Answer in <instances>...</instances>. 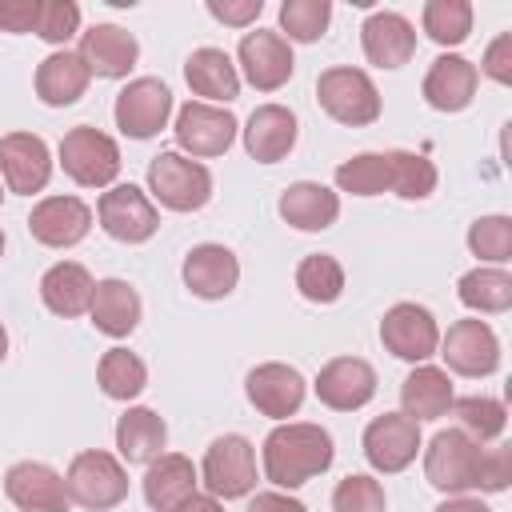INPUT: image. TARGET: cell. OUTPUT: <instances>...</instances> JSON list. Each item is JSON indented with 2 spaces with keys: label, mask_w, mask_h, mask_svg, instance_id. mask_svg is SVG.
Listing matches in <instances>:
<instances>
[{
  "label": "cell",
  "mask_w": 512,
  "mask_h": 512,
  "mask_svg": "<svg viewBox=\"0 0 512 512\" xmlns=\"http://www.w3.org/2000/svg\"><path fill=\"white\" fill-rule=\"evenodd\" d=\"M296 288H300V296L312 300V304H332V300H340V292H344V268H340V260L328 256V252L304 256L300 268H296Z\"/></svg>",
  "instance_id": "8d00e7d4"
},
{
  "label": "cell",
  "mask_w": 512,
  "mask_h": 512,
  "mask_svg": "<svg viewBox=\"0 0 512 512\" xmlns=\"http://www.w3.org/2000/svg\"><path fill=\"white\" fill-rule=\"evenodd\" d=\"M316 396L332 412H356L376 396V368L360 356H336L316 372Z\"/></svg>",
  "instance_id": "2e32d148"
},
{
  "label": "cell",
  "mask_w": 512,
  "mask_h": 512,
  "mask_svg": "<svg viewBox=\"0 0 512 512\" xmlns=\"http://www.w3.org/2000/svg\"><path fill=\"white\" fill-rule=\"evenodd\" d=\"M176 512H224V504L216 496H208V492H192Z\"/></svg>",
  "instance_id": "681fc988"
},
{
  "label": "cell",
  "mask_w": 512,
  "mask_h": 512,
  "mask_svg": "<svg viewBox=\"0 0 512 512\" xmlns=\"http://www.w3.org/2000/svg\"><path fill=\"white\" fill-rule=\"evenodd\" d=\"M332 512H384V484L364 472L344 476L332 492Z\"/></svg>",
  "instance_id": "b9f144b4"
},
{
  "label": "cell",
  "mask_w": 512,
  "mask_h": 512,
  "mask_svg": "<svg viewBox=\"0 0 512 512\" xmlns=\"http://www.w3.org/2000/svg\"><path fill=\"white\" fill-rule=\"evenodd\" d=\"M60 168L80 188H112V180L120 176V148L92 124H76L60 140Z\"/></svg>",
  "instance_id": "8992f818"
},
{
  "label": "cell",
  "mask_w": 512,
  "mask_h": 512,
  "mask_svg": "<svg viewBox=\"0 0 512 512\" xmlns=\"http://www.w3.org/2000/svg\"><path fill=\"white\" fill-rule=\"evenodd\" d=\"M316 100L332 120H340L348 128H364V124L380 120V92H376L372 76L360 72V68H328V72H320Z\"/></svg>",
  "instance_id": "5b68a950"
},
{
  "label": "cell",
  "mask_w": 512,
  "mask_h": 512,
  "mask_svg": "<svg viewBox=\"0 0 512 512\" xmlns=\"http://www.w3.org/2000/svg\"><path fill=\"white\" fill-rule=\"evenodd\" d=\"M436 164L420 152H404L392 148L388 152V192H396L400 200H428L436 192Z\"/></svg>",
  "instance_id": "836d02e7"
},
{
  "label": "cell",
  "mask_w": 512,
  "mask_h": 512,
  "mask_svg": "<svg viewBox=\"0 0 512 512\" xmlns=\"http://www.w3.org/2000/svg\"><path fill=\"white\" fill-rule=\"evenodd\" d=\"M0 180L8 192L32 196L44 192V184L52 180V152L40 136L32 132H8L0 136Z\"/></svg>",
  "instance_id": "9a60e30c"
},
{
  "label": "cell",
  "mask_w": 512,
  "mask_h": 512,
  "mask_svg": "<svg viewBox=\"0 0 512 512\" xmlns=\"http://www.w3.org/2000/svg\"><path fill=\"white\" fill-rule=\"evenodd\" d=\"M184 80L204 104H228L240 96V72L224 48H196L184 60Z\"/></svg>",
  "instance_id": "484cf974"
},
{
  "label": "cell",
  "mask_w": 512,
  "mask_h": 512,
  "mask_svg": "<svg viewBox=\"0 0 512 512\" xmlns=\"http://www.w3.org/2000/svg\"><path fill=\"white\" fill-rule=\"evenodd\" d=\"M88 80H92V72L84 68L80 52L56 48V52L44 56L40 68H36V96H40L48 108H68V104H76V100L88 92Z\"/></svg>",
  "instance_id": "83f0119b"
},
{
  "label": "cell",
  "mask_w": 512,
  "mask_h": 512,
  "mask_svg": "<svg viewBox=\"0 0 512 512\" xmlns=\"http://www.w3.org/2000/svg\"><path fill=\"white\" fill-rule=\"evenodd\" d=\"M88 228H92V208L80 196H44L28 216V232L44 248H72L88 236Z\"/></svg>",
  "instance_id": "d6986e66"
},
{
  "label": "cell",
  "mask_w": 512,
  "mask_h": 512,
  "mask_svg": "<svg viewBox=\"0 0 512 512\" xmlns=\"http://www.w3.org/2000/svg\"><path fill=\"white\" fill-rule=\"evenodd\" d=\"M236 60H240V72L244 80L256 88V92H276L292 80V44L280 36V32H268V28H256V32H244L240 36V48H236Z\"/></svg>",
  "instance_id": "4fadbf2b"
},
{
  "label": "cell",
  "mask_w": 512,
  "mask_h": 512,
  "mask_svg": "<svg viewBox=\"0 0 512 512\" xmlns=\"http://www.w3.org/2000/svg\"><path fill=\"white\" fill-rule=\"evenodd\" d=\"M112 116H116V128L132 140H148L156 136L160 128H168V116H172V92L164 80L156 76H140V80H128L112 104Z\"/></svg>",
  "instance_id": "30bf717a"
},
{
  "label": "cell",
  "mask_w": 512,
  "mask_h": 512,
  "mask_svg": "<svg viewBox=\"0 0 512 512\" xmlns=\"http://www.w3.org/2000/svg\"><path fill=\"white\" fill-rule=\"evenodd\" d=\"M456 376H492L500 368V340L488 320H456L436 348Z\"/></svg>",
  "instance_id": "7c38bea8"
},
{
  "label": "cell",
  "mask_w": 512,
  "mask_h": 512,
  "mask_svg": "<svg viewBox=\"0 0 512 512\" xmlns=\"http://www.w3.org/2000/svg\"><path fill=\"white\" fill-rule=\"evenodd\" d=\"M0 256H4V232H0Z\"/></svg>",
  "instance_id": "f5cc1de1"
},
{
  "label": "cell",
  "mask_w": 512,
  "mask_h": 512,
  "mask_svg": "<svg viewBox=\"0 0 512 512\" xmlns=\"http://www.w3.org/2000/svg\"><path fill=\"white\" fill-rule=\"evenodd\" d=\"M96 380H100V388H104L108 400H132V396L144 392L148 368H144V360H140L136 352H128V348H108V352L100 356V364H96Z\"/></svg>",
  "instance_id": "e575fe53"
},
{
  "label": "cell",
  "mask_w": 512,
  "mask_h": 512,
  "mask_svg": "<svg viewBox=\"0 0 512 512\" xmlns=\"http://www.w3.org/2000/svg\"><path fill=\"white\" fill-rule=\"evenodd\" d=\"M300 124L296 112L284 104H260L244 124V152L260 164H276L296 148Z\"/></svg>",
  "instance_id": "7402d4cb"
},
{
  "label": "cell",
  "mask_w": 512,
  "mask_h": 512,
  "mask_svg": "<svg viewBox=\"0 0 512 512\" xmlns=\"http://www.w3.org/2000/svg\"><path fill=\"white\" fill-rule=\"evenodd\" d=\"M452 400H456L452 380L436 364H416L400 384V412L416 424L420 420H440L452 408Z\"/></svg>",
  "instance_id": "4316f807"
},
{
  "label": "cell",
  "mask_w": 512,
  "mask_h": 512,
  "mask_svg": "<svg viewBox=\"0 0 512 512\" xmlns=\"http://www.w3.org/2000/svg\"><path fill=\"white\" fill-rule=\"evenodd\" d=\"M416 452H420V424L408 420L404 412H384L364 428V460L384 476L404 472L416 460Z\"/></svg>",
  "instance_id": "5bb4252c"
},
{
  "label": "cell",
  "mask_w": 512,
  "mask_h": 512,
  "mask_svg": "<svg viewBox=\"0 0 512 512\" xmlns=\"http://www.w3.org/2000/svg\"><path fill=\"white\" fill-rule=\"evenodd\" d=\"M176 144L180 156L188 160H208V156H224L236 140V116L220 104H204V100H188L176 112Z\"/></svg>",
  "instance_id": "ba28073f"
},
{
  "label": "cell",
  "mask_w": 512,
  "mask_h": 512,
  "mask_svg": "<svg viewBox=\"0 0 512 512\" xmlns=\"http://www.w3.org/2000/svg\"><path fill=\"white\" fill-rule=\"evenodd\" d=\"M80 32V8L72 0H40V20H36V36L44 44H68Z\"/></svg>",
  "instance_id": "7bdbcfd3"
},
{
  "label": "cell",
  "mask_w": 512,
  "mask_h": 512,
  "mask_svg": "<svg viewBox=\"0 0 512 512\" xmlns=\"http://www.w3.org/2000/svg\"><path fill=\"white\" fill-rule=\"evenodd\" d=\"M0 200H4V184H0Z\"/></svg>",
  "instance_id": "db71d44e"
},
{
  "label": "cell",
  "mask_w": 512,
  "mask_h": 512,
  "mask_svg": "<svg viewBox=\"0 0 512 512\" xmlns=\"http://www.w3.org/2000/svg\"><path fill=\"white\" fill-rule=\"evenodd\" d=\"M456 296L464 308L480 312V316H496L512 308V276L504 268H472L460 276Z\"/></svg>",
  "instance_id": "d6a6232c"
},
{
  "label": "cell",
  "mask_w": 512,
  "mask_h": 512,
  "mask_svg": "<svg viewBox=\"0 0 512 512\" xmlns=\"http://www.w3.org/2000/svg\"><path fill=\"white\" fill-rule=\"evenodd\" d=\"M452 412H456L460 428L476 444H488V440H496L508 428V408L496 396H476V392L472 396H460V400H452Z\"/></svg>",
  "instance_id": "74e56055"
},
{
  "label": "cell",
  "mask_w": 512,
  "mask_h": 512,
  "mask_svg": "<svg viewBox=\"0 0 512 512\" xmlns=\"http://www.w3.org/2000/svg\"><path fill=\"white\" fill-rule=\"evenodd\" d=\"M244 392H248V404H252L260 416L288 420V416H296L300 404H304V376H300L292 364L268 360V364H256V368L248 372Z\"/></svg>",
  "instance_id": "e0dca14e"
},
{
  "label": "cell",
  "mask_w": 512,
  "mask_h": 512,
  "mask_svg": "<svg viewBox=\"0 0 512 512\" xmlns=\"http://www.w3.org/2000/svg\"><path fill=\"white\" fill-rule=\"evenodd\" d=\"M200 484V472L180 452H160L144 472V500L156 512H176Z\"/></svg>",
  "instance_id": "d4e9b609"
},
{
  "label": "cell",
  "mask_w": 512,
  "mask_h": 512,
  "mask_svg": "<svg viewBox=\"0 0 512 512\" xmlns=\"http://www.w3.org/2000/svg\"><path fill=\"white\" fill-rule=\"evenodd\" d=\"M88 316H92L96 332L120 340V336L136 332V324H140V296H136V288H132L128 280H116V276L96 280Z\"/></svg>",
  "instance_id": "f546056e"
},
{
  "label": "cell",
  "mask_w": 512,
  "mask_h": 512,
  "mask_svg": "<svg viewBox=\"0 0 512 512\" xmlns=\"http://www.w3.org/2000/svg\"><path fill=\"white\" fill-rule=\"evenodd\" d=\"M240 280V260L224 244H196L184 256V284L200 300H224Z\"/></svg>",
  "instance_id": "cb8c5ba5"
},
{
  "label": "cell",
  "mask_w": 512,
  "mask_h": 512,
  "mask_svg": "<svg viewBox=\"0 0 512 512\" xmlns=\"http://www.w3.org/2000/svg\"><path fill=\"white\" fill-rule=\"evenodd\" d=\"M148 192L168 212H196L212 200V172L180 152H160L148 164Z\"/></svg>",
  "instance_id": "277c9868"
},
{
  "label": "cell",
  "mask_w": 512,
  "mask_h": 512,
  "mask_svg": "<svg viewBox=\"0 0 512 512\" xmlns=\"http://www.w3.org/2000/svg\"><path fill=\"white\" fill-rule=\"evenodd\" d=\"M4 492L20 512H68V488L64 476L40 460H20L4 472Z\"/></svg>",
  "instance_id": "ac0fdd59"
},
{
  "label": "cell",
  "mask_w": 512,
  "mask_h": 512,
  "mask_svg": "<svg viewBox=\"0 0 512 512\" xmlns=\"http://www.w3.org/2000/svg\"><path fill=\"white\" fill-rule=\"evenodd\" d=\"M360 44H364L368 64H376V68H400L416 52V28H412L408 16L384 8V12H372L360 24Z\"/></svg>",
  "instance_id": "603a6c76"
},
{
  "label": "cell",
  "mask_w": 512,
  "mask_h": 512,
  "mask_svg": "<svg viewBox=\"0 0 512 512\" xmlns=\"http://www.w3.org/2000/svg\"><path fill=\"white\" fill-rule=\"evenodd\" d=\"M168 444V424L152 408H128L116 420V452L124 464H152Z\"/></svg>",
  "instance_id": "1f68e13d"
},
{
  "label": "cell",
  "mask_w": 512,
  "mask_h": 512,
  "mask_svg": "<svg viewBox=\"0 0 512 512\" xmlns=\"http://www.w3.org/2000/svg\"><path fill=\"white\" fill-rule=\"evenodd\" d=\"M260 8H264V0H208V12L232 28H248L260 16Z\"/></svg>",
  "instance_id": "7dc6e473"
},
{
  "label": "cell",
  "mask_w": 512,
  "mask_h": 512,
  "mask_svg": "<svg viewBox=\"0 0 512 512\" xmlns=\"http://www.w3.org/2000/svg\"><path fill=\"white\" fill-rule=\"evenodd\" d=\"M136 56H140V44L120 24H92L88 32H80V60L92 76L120 80L132 72Z\"/></svg>",
  "instance_id": "44dd1931"
},
{
  "label": "cell",
  "mask_w": 512,
  "mask_h": 512,
  "mask_svg": "<svg viewBox=\"0 0 512 512\" xmlns=\"http://www.w3.org/2000/svg\"><path fill=\"white\" fill-rule=\"evenodd\" d=\"M264 476L276 484V488H300L308 484L312 476L328 472L332 468V436L320 428V424H276L268 436H264Z\"/></svg>",
  "instance_id": "6da1fadb"
},
{
  "label": "cell",
  "mask_w": 512,
  "mask_h": 512,
  "mask_svg": "<svg viewBox=\"0 0 512 512\" xmlns=\"http://www.w3.org/2000/svg\"><path fill=\"white\" fill-rule=\"evenodd\" d=\"M336 188L352 196H380L388 192V152H360L336 168Z\"/></svg>",
  "instance_id": "f35d334b"
},
{
  "label": "cell",
  "mask_w": 512,
  "mask_h": 512,
  "mask_svg": "<svg viewBox=\"0 0 512 512\" xmlns=\"http://www.w3.org/2000/svg\"><path fill=\"white\" fill-rule=\"evenodd\" d=\"M476 84H480L476 64L456 56V52H444L428 64L420 92H424L428 108H436V112H464L476 96Z\"/></svg>",
  "instance_id": "ffe728a7"
},
{
  "label": "cell",
  "mask_w": 512,
  "mask_h": 512,
  "mask_svg": "<svg viewBox=\"0 0 512 512\" xmlns=\"http://www.w3.org/2000/svg\"><path fill=\"white\" fill-rule=\"evenodd\" d=\"M380 344L408 360V364H424L428 356H436L440 348V324L424 304H392L380 320Z\"/></svg>",
  "instance_id": "8fae6325"
},
{
  "label": "cell",
  "mask_w": 512,
  "mask_h": 512,
  "mask_svg": "<svg viewBox=\"0 0 512 512\" xmlns=\"http://www.w3.org/2000/svg\"><path fill=\"white\" fill-rule=\"evenodd\" d=\"M92 292H96V280L76 260H60V264H52L40 276V300L56 316H80V312H88Z\"/></svg>",
  "instance_id": "4dcf8cb0"
},
{
  "label": "cell",
  "mask_w": 512,
  "mask_h": 512,
  "mask_svg": "<svg viewBox=\"0 0 512 512\" xmlns=\"http://www.w3.org/2000/svg\"><path fill=\"white\" fill-rule=\"evenodd\" d=\"M420 24H424L428 40H436L440 48H456L472 32V4L468 0H428Z\"/></svg>",
  "instance_id": "d590c367"
},
{
  "label": "cell",
  "mask_w": 512,
  "mask_h": 512,
  "mask_svg": "<svg viewBox=\"0 0 512 512\" xmlns=\"http://www.w3.org/2000/svg\"><path fill=\"white\" fill-rule=\"evenodd\" d=\"M200 480H204L208 496H216V500L248 496L256 488V448H252V440L240 436V432L216 436L204 452Z\"/></svg>",
  "instance_id": "52a82bcc"
},
{
  "label": "cell",
  "mask_w": 512,
  "mask_h": 512,
  "mask_svg": "<svg viewBox=\"0 0 512 512\" xmlns=\"http://www.w3.org/2000/svg\"><path fill=\"white\" fill-rule=\"evenodd\" d=\"M64 488H68V500L72 504L92 508V512H104V508H116L128 496V468H124L120 456L100 452V448H88V452L72 456L68 476H64Z\"/></svg>",
  "instance_id": "3957f363"
},
{
  "label": "cell",
  "mask_w": 512,
  "mask_h": 512,
  "mask_svg": "<svg viewBox=\"0 0 512 512\" xmlns=\"http://www.w3.org/2000/svg\"><path fill=\"white\" fill-rule=\"evenodd\" d=\"M332 20V4L328 0H284L280 4V32H288L284 40H300L312 44L324 36Z\"/></svg>",
  "instance_id": "ab89813d"
},
{
  "label": "cell",
  "mask_w": 512,
  "mask_h": 512,
  "mask_svg": "<svg viewBox=\"0 0 512 512\" xmlns=\"http://www.w3.org/2000/svg\"><path fill=\"white\" fill-rule=\"evenodd\" d=\"M8 356V332H4V324H0V360Z\"/></svg>",
  "instance_id": "816d5d0a"
},
{
  "label": "cell",
  "mask_w": 512,
  "mask_h": 512,
  "mask_svg": "<svg viewBox=\"0 0 512 512\" xmlns=\"http://www.w3.org/2000/svg\"><path fill=\"white\" fill-rule=\"evenodd\" d=\"M96 220H100V228H104L112 240H120V244H144V240H152L156 228H160L156 204H152L148 192L136 188V184H112V188L100 196V204H96Z\"/></svg>",
  "instance_id": "9c48e42d"
},
{
  "label": "cell",
  "mask_w": 512,
  "mask_h": 512,
  "mask_svg": "<svg viewBox=\"0 0 512 512\" xmlns=\"http://www.w3.org/2000/svg\"><path fill=\"white\" fill-rule=\"evenodd\" d=\"M248 512H304V504L288 492H256Z\"/></svg>",
  "instance_id": "c3c4849f"
},
{
  "label": "cell",
  "mask_w": 512,
  "mask_h": 512,
  "mask_svg": "<svg viewBox=\"0 0 512 512\" xmlns=\"http://www.w3.org/2000/svg\"><path fill=\"white\" fill-rule=\"evenodd\" d=\"M484 76L496 84H512V32H500L484 52Z\"/></svg>",
  "instance_id": "bcb514c9"
},
{
  "label": "cell",
  "mask_w": 512,
  "mask_h": 512,
  "mask_svg": "<svg viewBox=\"0 0 512 512\" xmlns=\"http://www.w3.org/2000/svg\"><path fill=\"white\" fill-rule=\"evenodd\" d=\"M280 216L300 232H324L340 216V196L316 180H296L280 196Z\"/></svg>",
  "instance_id": "f1b7e54d"
},
{
  "label": "cell",
  "mask_w": 512,
  "mask_h": 512,
  "mask_svg": "<svg viewBox=\"0 0 512 512\" xmlns=\"http://www.w3.org/2000/svg\"><path fill=\"white\" fill-rule=\"evenodd\" d=\"M484 448L464 428H444L424 448V476L444 496H468L480 480Z\"/></svg>",
  "instance_id": "7a4b0ae2"
},
{
  "label": "cell",
  "mask_w": 512,
  "mask_h": 512,
  "mask_svg": "<svg viewBox=\"0 0 512 512\" xmlns=\"http://www.w3.org/2000/svg\"><path fill=\"white\" fill-rule=\"evenodd\" d=\"M36 20H40V0H0V32L24 36L36 32Z\"/></svg>",
  "instance_id": "f6af8a7d"
},
{
  "label": "cell",
  "mask_w": 512,
  "mask_h": 512,
  "mask_svg": "<svg viewBox=\"0 0 512 512\" xmlns=\"http://www.w3.org/2000/svg\"><path fill=\"white\" fill-rule=\"evenodd\" d=\"M468 248L472 256L488 260V264H508L512 260V220L508 216H480L468 228Z\"/></svg>",
  "instance_id": "60d3db41"
},
{
  "label": "cell",
  "mask_w": 512,
  "mask_h": 512,
  "mask_svg": "<svg viewBox=\"0 0 512 512\" xmlns=\"http://www.w3.org/2000/svg\"><path fill=\"white\" fill-rule=\"evenodd\" d=\"M508 480H512V448H484L476 488L480 492H504Z\"/></svg>",
  "instance_id": "ee69618b"
},
{
  "label": "cell",
  "mask_w": 512,
  "mask_h": 512,
  "mask_svg": "<svg viewBox=\"0 0 512 512\" xmlns=\"http://www.w3.org/2000/svg\"><path fill=\"white\" fill-rule=\"evenodd\" d=\"M436 512H492L484 500H476V496H448Z\"/></svg>",
  "instance_id": "f907efd6"
}]
</instances>
